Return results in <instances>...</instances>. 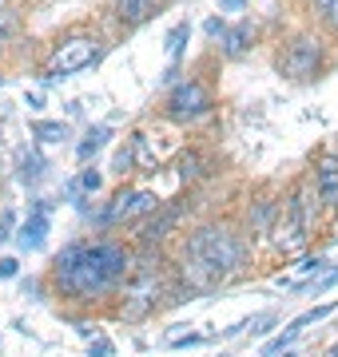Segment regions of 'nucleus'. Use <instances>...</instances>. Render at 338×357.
<instances>
[{"label":"nucleus","instance_id":"8","mask_svg":"<svg viewBox=\"0 0 338 357\" xmlns=\"http://www.w3.org/2000/svg\"><path fill=\"white\" fill-rule=\"evenodd\" d=\"M44 234H48V206L36 203L32 218H28L24 227H20V246H24V250H36V246L44 243Z\"/></svg>","mask_w":338,"mask_h":357},{"label":"nucleus","instance_id":"23","mask_svg":"<svg viewBox=\"0 0 338 357\" xmlns=\"http://www.w3.org/2000/svg\"><path fill=\"white\" fill-rule=\"evenodd\" d=\"M16 274V258H4V262H0V278H13Z\"/></svg>","mask_w":338,"mask_h":357},{"label":"nucleus","instance_id":"4","mask_svg":"<svg viewBox=\"0 0 338 357\" xmlns=\"http://www.w3.org/2000/svg\"><path fill=\"white\" fill-rule=\"evenodd\" d=\"M318 64H323V48H318L314 36H295L283 48V56H279V68L291 79H311L318 72Z\"/></svg>","mask_w":338,"mask_h":357},{"label":"nucleus","instance_id":"11","mask_svg":"<svg viewBox=\"0 0 338 357\" xmlns=\"http://www.w3.org/2000/svg\"><path fill=\"white\" fill-rule=\"evenodd\" d=\"M326 314H330V306H318V310H307V314H302V318H295L291 321V330L283 333V337H274V342H267V354H279V349H283V345H291L295 342V337H299L302 330H307V326H311V321H318V318H326Z\"/></svg>","mask_w":338,"mask_h":357},{"label":"nucleus","instance_id":"13","mask_svg":"<svg viewBox=\"0 0 338 357\" xmlns=\"http://www.w3.org/2000/svg\"><path fill=\"white\" fill-rule=\"evenodd\" d=\"M104 139H108V128H91L88 135H84V143H80V163H88L91 155L100 151V147H104Z\"/></svg>","mask_w":338,"mask_h":357},{"label":"nucleus","instance_id":"17","mask_svg":"<svg viewBox=\"0 0 338 357\" xmlns=\"http://www.w3.org/2000/svg\"><path fill=\"white\" fill-rule=\"evenodd\" d=\"M187 32H191L187 24H175V28H171V36H168V56H171V60L183 52V40H187Z\"/></svg>","mask_w":338,"mask_h":357},{"label":"nucleus","instance_id":"16","mask_svg":"<svg viewBox=\"0 0 338 357\" xmlns=\"http://www.w3.org/2000/svg\"><path fill=\"white\" fill-rule=\"evenodd\" d=\"M36 135L44 143H60L68 135V128H64V123H36Z\"/></svg>","mask_w":338,"mask_h":357},{"label":"nucleus","instance_id":"20","mask_svg":"<svg viewBox=\"0 0 338 357\" xmlns=\"http://www.w3.org/2000/svg\"><path fill=\"white\" fill-rule=\"evenodd\" d=\"M100 183H104V178L96 175V171H84V175H80V187H84V191H100Z\"/></svg>","mask_w":338,"mask_h":357},{"label":"nucleus","instance_id":"2","mask_svg":"<svg viewBox=\"0 0 338 357\" xmlns=\"http://www.w3.org/2000/svg\"><path fill=\"white\" fill-rule=\"evenodd\" d=\"M187 258H196L199 266H207L215 278H227L243 266V246L227 227H199L187 243Z\"/></svg>","mask_w":338,"mask_h":357},{"label":"nucleus","instance_id":"3","mask_svg":"<svg viewBox=\"0 0 338 357\" xmlns=\"http://www.w3.org/2000/svg\"><path fill=\"white\" fill-rule=\"evenodd\" d=\"M100 52H104V44H100L96 36H72V40H64V44L52 52V60H48V79L76 76V72H84V68H91L96 60H100Z\"/></svg>","mask_w":338,"mask_h":357},{"label":"nucleus","instance_id":"1","mask_svg":"<svg viewBox=\"0 0 338 357\" xmlns=\"http://www.w3.org/2000/svg\"><path fill=\"white\" fill-rule=\"evenodd\" d=\"M56 286L76 298V302H96L124 286L131 274V255L116 243H72L56 258Z\"/></svg>","mask_w":338,"mask_h":357},{"label":"nucleus","instance_id":"24","mask_svg":"<svg viewBox=\"0 0 338 357\" xmlns=\"http://www.w3.org/2000/svg\"><path fill=\"white\" fill-rule=\"evenodd\" d=\"M223 13H243V0H219Z\"/></svg>","mask_w":338,"mask_h":357},{"label":"nucleus","instance_id":"10","mask_svg":"<svg viewBox=\"0 0 338 357\" xmlns=\"http://www.w3.org/2000/svg\"><path fill=\"white\" fill-rule=\"evenodd\" d=\"M156 13H159L156 0H116V16H119L128 28L143 24V20H152Z\"/></svg>","mask_w":338,"mask_h":357},{"label":"nucleus","instance_id":"28","mask_svg":"<svg viewBox=\"0 0 338 357\" xmlns=\"http://www.w3.org/2000/svg\"><path fill=\"white\" fill-rule=\"evenodd\" d=\"M0 84H4V76H0Z\"/></svg>","mask_w":338,"mask_h":357},{"label":"nucleus","instance_id":"5","mask_svg":"<svg viewBox=\"0 0 338 357\" xmlns=\"http://www.w3.org/2000/svg\"><path fill=\"white\" fill-rule=\"evenodd\" d=\"M307 230H311V215H307V203L302 199H291L279 215V227H274V246L283 255H295L302 243H307Z\"/></svg>","mask_w":338,"mask_h":357},{"label":"nucleus","instance_id":"25","mask_svg":"<svg viewBox=\"0 0 338 357\" xmlns=\"http://www.w3.org/2000/svg\"><path fill=\"white\" fill-rule=\"evenodd\" d=\"M8 230H13V215H0V238H8Z\"/></svg>","mask_w":338,"mask_h":357},{"label":"nucleus","instance_id":"27","mask_svg":"<svg viewBox=\"0 0 338 357\" xmlns=\"http://www.w3.org/2000/svg\"><path fill=\"white\" fill-rule=\"evenodd\" d=\"M0 8H4V0H0Z\"/></svg>","mask_w":338,"mask_h":357},{"label":"nucleus","instance_id":"12","mask_svg":"<svg viewBox=\"0 0 338 357\" xmlns=\"http://www.w3.org/2000/svg\"><path fill=\"white\" fill-rule=\"evenodd\" d=\"M318 195H323L326 203L338 199V163L335 159H326V163L318 167Z\"/></svg>","mask_w":338,"mask_h":357},{"label":"nucleus","instance_id":"7","mask_svg":"<svg viewBox=\"0 0 338 357\" xmlns=\"http://www.w3.org/2000/svg\"><path fill=\"white\" fill-rule=\"evenodd\" d=\"M159 211V195L156 191H119L108 206L104 222H131V218L156 215Z\"/></svg>","mask_w":338,"mask_h":357},{"label":"nucleus","instance_id":"15","mask_svg":"<svg viewBox=\"0 0 338 357\" xmlns=\"http://www.w3.org/2000/svg\"><path fill=\"white\" fill-rule=\"evenodd\" d=\"M311 8L330 24V32H338V0H311Z\"/></svg>","mask_w":338,"mask_h":357},{"label":"nucleus","instance_id":"22","mask_svg":"<svg viewBox=\"0 0 338 357\" xmlns=\"http://www.w3.org/2000/svg\"><path fill=\"white\" fill-rule=\"evenodd\" d=\"M223 28H227V24H223L219 16H211V20H207V36H211V40H215V36H223Z\"/></svg>","mask_w":338,"mask_h":357},{"label":"nucleus","instance_id":"19","mask_svg":"<svg viewBox=\"0 0 338 357\" xmlns=\"http://www.w3.org/2000/svg\"><path fill=\"white\" fill-rule=\"evenodd\" d=\"M179 167H183V171H179L183 178H196V175H199V155H183Z\"/></svg>","mask_w":338,"mask_h":357},{"label":"nucleus","instance_id":"26","mask_svg":"<svg viewBox=\"0 0 338 357\" xmlns=\"http://www.w3.org/2000/svg\"><path fill=\"white\" fill-rule=\"evenodd\" d=\"M326 357H338V345H330V349H326Z\"/></svg>","mask_w":338,"mask_h":357},{"label":"nucleus","instance_id":"14","mask_svg":"<svg viewBox=\"0 0 338 357\" xmlns=\"http://www.w3.org/2000/svg\"><path fill=\"white\" fill-rule=\"evenodd\" d=\"M171 222H175V215H163V218H156V222H147V227H143V243H159L171 230Z\"/></svg>","mask_w":338,"mask_h":357},{"label":"nucleus","instance_id":"9","mask_svg":"<svg viewBox=\"0 0 338 357\" xmlns=\"http://www.w3.org/2000/svg\"><path fill=\"white\" fill-rule=\"evenodd\" d=\"M251 40H255V28H251L247 20H239L235 28H223V52H227L231 60H239V56H247Z\"/></svg>","mask_w":338,"mask_h":357},{"label":"nucleus","instance_id":"21","mask_svg":"<svg viewBox=\"0 0 338 357\" xmlns=\"http://www.w3.org/2000/svg\"><path fill=\"white\" fill-rule=\"evenodd\" d=\"M88 354H91V357H112V342H96V345H88Z\"/></svg>","mask_w":338,"mask_h":357},{"label":"nucleus","instance_id":"18","mask_svg":"<svg viewBox=\"0 0 338 357\" xmlns=\"http://www.w3.org/2000/svg\"><path fill=\"white\" fill-rule=\"evenodd\" d=\"M13 32H16V16L8 8H0V48H4V40H13Z\"/></svg>","mask_w":338,"mask_h":357},{"label":"nucleus","instance_id":"6","mask_svg":"<svg viewBox=\"0 0 338 357\" xmlns=\"http://www.w3.org/2000/svg\"><path fill=\"white\" fill-rule=\"evenodd\" d=\"M207 107H211V96L199 79H183V84H175L171 96H168V115H175V119H196V115H203Z\"/></svg>","mask_w":338,"mask_h":357}]
</instances>
